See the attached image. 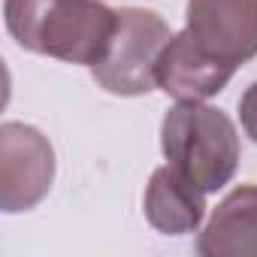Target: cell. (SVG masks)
I'll use <instances>...</instances> for the list:
<instances>
[{"label": "cell", "mask_w": 257, "mask_h": 257, "mask_svg": "<svg viewBox=\"0 0 257 257\" xmlns=\"http://www.w3.org/2000/svg\"><path fill=\"white\" fill-rule=\"evenodd\" d=\"M4 22L22 49L94 67L109 52L118 10L103 0H4Z\"/></svg>", "instance_id": "cell-1"}, {"label": "cell", "mask_w": 257, "mask_h": 257, "mask_svg": "<svg viewBox=\"0 0 257 257\" xmlns=\"http://www.w3.org/2000/svg\"><path fill=\"white\" fill-rule=\"evenodd\" d=\"M167 167L203 194L221 191L239 167L236 124L215 106L176 103L161 121Z\"/></svg>", "instance_id": "cell-2"}, {"label": "cell", "mask_w": 257, "mask_h": 257, "mask_svg": "<svg viewBox=\"0 0 257 257\" xmlns=\"http://www.w3.org/2000/svg\"><path fill=\"white\" fill-rule=\"evenodd\" d=\"M170 40V25L158 13L137 7L118 10L115 37L103 61L91 67V79L115 97H143L158 88V61Z\"/></svg>", "instance_id": "cell-3"}, {"label": "cell", "mask_w": 257, "mask_h": 257, "mask_svg": "<svg viewBox=\"0 0 257 257\" xmlns=\"http://www.w3.org/2000/svg\"><path fill=\"white\" fill-rule=\"evenodd\" d=\"M55 182V149L31 124H0V209L7 215L37 209Z\"/></svg>", "instance_id": "cell-4"}, {"label": "cell", "mask_w": 257, "mask_h": 257, "mask_svg": "<svg viewBox=\"0 0 257 257\" xmlns=\"http://www.w3.org/2000/svg\"><path fill=\"white\" fill-rule=\"evenodd\" d=\"M185 34L209 58L239 70L257 58V0H188Z\"/></svg>", "instance_id": "cell-5"}, {"label": "cell", "mask_w": 257, "mask_h": 257, "mask_svg": "<svg viewBox=\"0 0 257 257\" xmlns=\"http://www.w3.org/2000/svg\"><path fill=\"white\" fill-rule=\"evenodd\" d=\"M233 67L209 58L203 49L194 46V40L182 31L173 34L167 49L158 61V88L173 97L176 103H203L227 88L233 79Z\"/></svg>", "instance_id": "cell-6"}, {"label": "cell", "mask_w": 257, "mask_h": 257, "mask_svg": "<svg viewBox=\"0 0 257 257\" xmlns=\"http://www.w3.org/2000/svg\"><path fill=\"white\" fill-rule=\"evenodd\" d=\"M197 251L203 257H257V185H239L218 203Z\"/></svg>", "instance_id": "cell-7"}, {"label": "cell", "mask_w": 257, "mask_h": 257, "mask_svg": "<svg viewBox=\"0 0 257 257\" xmlns=\"http://www.w3.org/2000/svg\"><path fill=\"white\" fill-rule=\"evenodd\" d=\"M143 212L146 221L164 236L197 233V227L206 218V194L188 185L170 167H158L146 188Z\"/></svg>", "instance_id": "cell-8"}, {"label": "cell", "mask_w": 257, "mask_h": 257, "mask_svg": "<svg viewBox=\"0 0 257 257\" xmlns=\"http://www.w3.org/2000/svg\"><path fill=\"white\" fill-rule=\"evenodd\" d=\"M239 121L242 131L251 143H257V82H251L245 88V94L239 97Z\"/></svg>", "instance_id": "cell-9"}]
</instances>
